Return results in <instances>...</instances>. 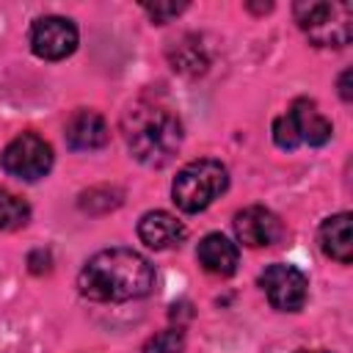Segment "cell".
<instances>
[{
    "label": "cell",
    "mask_w": 353,
    "mask_h": 353,
    "mask_svg": "<svg viewBox=\"0 0 353 353\" xmlns=\"http://www.w3.org/2000/svg\"><path fill=\"white\" fill-rule=\"evenodd\" d=\"M30 221V207L22 196L0 188V229L3 232H14L19 226H25Z\"/></svg>",
    "instance_id": "obj_14"
},
{
    "label": "cell",
    "mask_w": 353,
    "mask_h": 353,
    "mask_svg": "<svg viewBox=\"0 0 353 353\" xmlns=\"http://www.w3.org/2000/svg\"><path fill=\"white\" fill-rule=\"evenodd\" d=\"M259 284L270 301L273 309L279 312H298L306 303L309 295V279L301 268L287 265V262H273L262 270Z\"/></svg>",
    "instance_id": "obj_7"
},
{
    "label": "cell",
    "mask_w": 353,
    "mask_h": 353,
    "mask_svg": "<svg viewBox=\"0 0 353 353\" xmlns=\"http://www.w3.org/2000/svg\"><path fill=\"white\" fill-rule=\"evenodd\" d=\"M234 234L248 248H265L281 243L284 223L268 207H245L234 215Z\"/></svg>",
    "instance_id": "obj_9"
},
{
    "label": "cell",
    "mask_w": 353,
    "mask_h": 353,
    "mask_svg": "<svg viewBox=\"0 0 353 353\" xmlns=\"http://www.w3.org/2000/svg\"><path fill=\"white\" fill-rule=\"evenodd\" d=\"M229 188V171L221 160L201 157L179 168L171 182V199L182 212H201L207 210L223 190Z\"/></svg>",
    "instance_id": "obj_3"
},
{
    "label": "cell",
    "mask_w": 353,
    "mask_h": 353,
    "mask_svg": "<svg viewBox=\"0 0 353 353\" xmlns=\"http://www.w3.org/2000/svg\"><path fill=\"white\" fill-rule=\"evenodd\" d=\"M182 350H185V336L179 328H165L143 345V353H182Z\"/></svg>",
    "instance_id": "obj_15"
},
{
    "label": "cell",
    "mask_w": 353,
    "mask_h": 353,
    "mask_svg": "<svg viewBox=\"0 0 353 353\" xmlns=\"http://www.w3.org/2000/svg\"><path fill=\"white\" fill-rule=\"evenodd\" d=\"M196 259L199 265L212 273V276H232L237 270V262H240V251L237 245L221 234V232H210L201 237L199 248H196Z\"/></svg>",
    "instance_id": "obj_12"
},
{
    "label": "cell",
    "mask_w": 353,
    "mask_h": 353,
    "mask_svg": "<svg viewBox=\"0 0 353 353\" xmlns=\"http://www.w3.org/2000/svg\"><path fill=\"white\" fill-rule=\"evenodd\" d=\"M185 8H188L185 3H154V6H152V3H146V6H143V11H146L154 22H168L171 17L182 14Z\"/></svg>",
    "instance_id": "obj_16"
},
{
    "label": "cell",
    "mask_w": 353,
    "mask_h": 353,
    "mask_svg": "<svg viewBox=\"0 0 353 353\" xmlns=\"http://www.w3.org/2000/svg\"><path fill=\"white\" fill-rule=\"evenodd\" d=\"M30 50L44 61H63L77 50V25L66 17L47 14L30 25Z\"/></svg>",
    "instance_id": "obj_8"
},
{
    "label": "cell",
    "mask_w": 353,
    "mask_h": 353,
    "mask_svg": "<svg viewBox=\"0 0 353 353\" xmlns=\"http://www.w3.org/2000/svg\"><path fill=\"white\" fill-rule=\"evenodd\" d=\"M121 132L132 157L149 168L165 165L182 143V121L160 102L141 99L121 116Z\"/></svg>",
    "instance_id": "obj_2"
},
{
    "label": "cell",
    "mask_w": 353,
    "mask_h": 353,
    "mask_svg": "<svg viewBox=\"0 0 353 353\" xmlns=\"http://www.w3.org/2000/svg\"><path fill=\"white\" fill-rule=\"evenodd\" d=\"M295 353H328V350H295Z\"/></svg>",
    "instance_id": "obj_18"
},
{
    "label": "cell",
    "mask_w": 353,
    "mask_h": 353,
    "mask_svg": "<svg viewBox=\"0 0 353 353\" xmlns=\"http://www.w3.org/2000/svg\"><path fill=\"white\" fill-rule=\"evenodd\" d=\"M138 237L149 248L165 251V248H176L179 243H185L188 229H185L182 221H176V215H171L165 210H152V212L141 215V221H138Z\"/></svg>",
    "instance_id": "obj_10"
},
{
    "label": "cell",
    "mask_w": 353,
    "mask_h": 353,
    "mask_svg": "<svg viewBox=\"0 0 353 353\" xmlns=\"http://www.w3.org/2000/svg\"><path fill=\"white\" fill-rule=\"evenodd\" d=\"M77 287L88 301L99 303L135 301L152 292L154 268L143 254L132 248H105L83 265Z\"/></svg>",
    "instance_id": "obj_1"
},
{
    "label": "cell",
    "mask_w": 353,
    "mask_h": 353,
    "mask_svg": "<svg viewBox=\"0 0 353 353\" xmlns=\"http://www.w3.org/2000/svg\"><path fill=\"white\" fill-rule=\"evenodd\" d=\"M320 248L325 256L336 259L339 265H350L353 259V232H350V212H336L323 221L320 226Z\"/></svg>",
    "instance_id": "obj_13"
},
{
    "label": "cell",
    "mask_w": 353,
    "mask_h": 353,
    "mask_svg": "<svg viewBox=\"0 0 353 353\" xmlns=\"http://www.w3.org/2000/svg\"><path fill=\"white\" fill-rule=\"evenodd\" d=\"M347 80H350V69H345V72H342V77H339V94H342V99H345V102L350 99V85H347Z\"/></svg>",
    "instance_id": "obj_17"
},
{
    "label": "cell",
    "mask_w": 353,
    "mask_h": 353,
    "mask_svg": "<svg viewBox=\"0 0 353 353\" xmlns=\"http://www.w3.org/2000/svg\"><path fill=\"white\" fill-rule=\"evenodd\" d=\"M334 135L331 121L317 110L312 99H295L287 113L273 121V141L279 149H298V146H323Z\"/></svg>",
    "instance_id": "obj_5"
},
{
    "label": "cell",
    "mask_w": 353,
    "mask_h": 353,
    "mask_svg": "<svg viewBox=\"0 0 353 353\" xmlns=\"http://www.w3.org/2000/svg\"><path fill=\"white\" fill-rule=\"evenodd\" d=\"M298 28L317 47H345L353 36V8L347 3L303 0L292 6Z\"/></svg>",
    "instance_id": "obj_4"
},
{
    "label": "cell",
    "mask_w": 353,
    "mask_h": 353,
    "mask_svg": "<svg viewBox=\"0 0 353 353\" xmlns=\"http://www.w3.org/2000/svg\"><path fill=\"white\" fill-rule=\"evenodd\" d=\"M110 141V130L97 110H74L66 121V146L72 152H97Z\"/></svg>",
    "instance_id": "obj_11"
},
{
    "label": "cell",
    "mask_w": 353,
    "mask_h": 353,
    "mask_svg": "<svg viewBox=\"0 0 353 353\" xmlns=\"http://www.w3.org/2000/svg\"><path fill=\"white\" fill-rule=\"evenodd\" d=\"M0 163L6 174L22 182H36L47 176L52 168V146L36 132H22L14 141H8V146L0 154Z\"/></svg>",
    "instance_id": "obj_6"
}]
</instances>
